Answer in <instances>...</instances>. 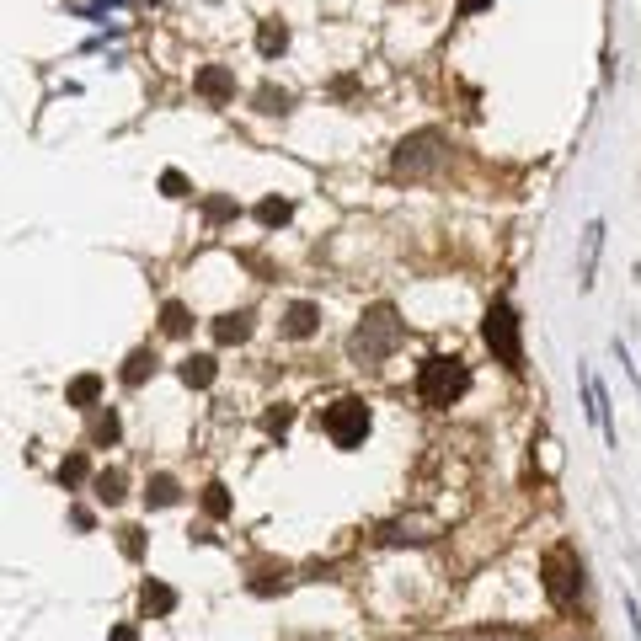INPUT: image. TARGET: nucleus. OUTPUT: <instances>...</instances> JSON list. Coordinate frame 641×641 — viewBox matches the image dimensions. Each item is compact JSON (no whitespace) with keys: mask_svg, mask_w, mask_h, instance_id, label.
<instances>
[{"mask_svg":"<svg viewBox=\"0 0 641 641\" xmlns=\"http://www.w3.org/2000/svg\"><path fill=\"white\" fill-rule=\"evenodd\" d=\"M401 337H406V321L396 316V305H369L348 337V358L353 364H385L401 348Z\"/></svg>","mask_w":641,"mask_h":641,"instance_id":"f257e3e1","label":"nucleus"},{"mask_svg":"<svg viewBox=\"0 0 641 641\" xmlns=\"http://www.w3.org/2000/svg\"><path fill=\"white\" fill-rule=\"evenodd\" d=\"M465 390H471V364L465 358H444V353H433V358H422V369H417V396L422 406H455Z\"/></svg>","mask_w":641,"mask_h":641,"instance_id":"f03ea898","label":"nucleus"},{"mask_svg":"<svg viewBox=\"0 0 641 641\" xmlns=\"http://www.w3.org/2000/svg\"><path fill=\"white\" fill-rule=\"evenodd\" d=\"M540 583H545V599H551L561 615H572L583 604V561H577L572 545H551L540 561Z\"/></svg>","mask_w":641,"mask_h":641,"instance_id":"7ed1b4c3","label":"nucleus"},{"mask_svg":"<svg viewBox=\"0 0 641 641\" xmlns=\"http://www.w3.org/2000/svg\"><path fill=\"white\" fill-rule=\"evenodd\" d=\"M444 155H449V139L439 129H417V134H406L396 145L390 171H396L401 182H422V177H433V171L444 166Z\"/></svg>","mask_w":641,"mask_h":641,"instance_id":"20e7f679","label":"nucleus"},{"mask_svg":"<svg viewBox=\"0 0 641 641\" xmlns=\"http://www.w3.org/2000/svg\"><path fill=\"white\" fill-rule=\"evenodd\" d=\"M321 433H326L337 449H358V444L369 439V401H364V396H337V401L321 412Z\"/></svg>","mask_w":641,"mask_h":641,"instance_id":"39448f33","label":"nucleus"},{"mask_svg":"<svg viewBox=\"0 0 641 641\" xmlns=\"http://www.w3.org/2000/svg\"><path fill=\"white\" fill-rule=\"evenodd\" d=\"M481 337H487V348L503 358L508 369H524V337H519V310L508 300H497L487 310V321H481Z\"/></svg>","mask_w":641,"mask_h":641,"instance_id":"423d86ee","label":"nucleus"},{"mask_svg":"<svg viewBox=\"0 0 641 641\" xmlns=\"http://www.w3.org/2000/svg\"><path fill=\"white\" fill-rule=\"evenodd\" d=\"M316 326H321V305L316 300H294L284 310V321H278V332L294 337V342H305V337H316Z\"/></svg>","mask_w":641,"mask_h":641,"instance_id":"0eeeda50","label":"nucleus"},{"mask_svg":"<svg viewBox=\"0 0 641 641\" xmlns=\"http://www.w3.org/2000/svg\"><path fill=\"white\" fill-rule=\"evenodd\" d=\"M193 91H198L203 102H230V97H236V75H230L225 65H203Z\"/></svg>","mask_w":641,"mask_h":641,"instance_id":"6e6552de","label":"nucleus"},{"mask_svg":"<svg viewBox=\"0 0 641 641\" xmlns=\"http://www.w3.org/2000/svg\"><path fill=\"white\" fill-rule=\"evenodd\" d=\"M177 374H182V385L209 390V385H214V374H220V369H214V358H209V353H187L182 364H177Z\"/></svg>","mask_w":641,"mask_h":641,"instance_id":"1a4fd4ad","label":"nucleus"},{"mask_svg":"<svg viewBox=\"0 0 641 641\" xmlns=\"http://www.w3.org/2000/svg\"><path fill=\"white\" fill-rule=\"evenodd\" d=\"M246 337H252V310H236V316L214 321V342H225V348L230 342H246Z\"/></svg>","mask_w":641,"mask_h":641,"instance_id":"9d476101","label":"nucleus"},{"mask_svg":"<svg viewBox=\"0 0 641 641\" xmlns=\"http://www.w3.org/2000/svg\"><path fill=\"white\" fill-rule=\"evenodd\" d=\"M139 604H145V615H171V609H177V593H171L166 583H155V577H150V583L139 588Z\"/></svg>","mask_w":641,"mask_h":641,"instance_id":"9b49d317","label":"nucleus"},{"mask_svg":"<svg viewBox=\"0 0 641 641\" xmlns=\"http://www.w3.org/2000/svg\"><path fill=\"white\" fill-rule=\"evenodd\" d=\"M91 487H97V503L118 508L123 497H129V492H123V487H129V476H123V471H97V481H91Z\"/></svg>","mask_w":641,"mask_h":641,"instance_id":"f8f14e48","label":"nucleus"},{"mask_svg":"<svg viewBox=\"0 0 641 641\" xmlns=\"http://www.w3.org/2000/svg\"><path fill=\"white\" fill-rule=\"evenodd\" d=\"M65 396H70V406H97L102 401V374H75Z\"/></svg>","mask_w":641,"mask_h":641,"instance_id":"ddd939ff","label":"nucleus"},{"mask_svg":"<svg viewBox=\"0 0 641 641\" xmlns=\"http://www.w3.org/2000/svg\"><path fill=\"white\" fill-rule=\"evenodd\" d=\"M177 497H182V487H177V476H150V487H145V503L150 508H171V503H177Z\"/></svg>","mask_w":641,"mask_h":641,"instance_id":"4468645a","label":"nucleus"},{"mask_svg":"<svg viewBox=\"0 0 641 641\" xmlns=\"http://www.w3.org/2000/svg\"><path fill=\"white\" fill-rule=\"evenodd\" d=\"M155 374V348H134L129 364H123V385H145Z\"/></svg>","mask_w":641,"mask_h":641,"instance_id":"2eb2a0df","label":"nucleus"},{"mask_svg":"<svg viewBox=\"0 0 641 641\" xmlns=\"http://www.w3.org/2000/svg\"><path fill=\"white\" fill-rule=\"evenodd\" d=\"M257 49L268 54V59L284 54V49H289V27H284V22H262V27H257Z\"/></svg>","mask_w":641,"mask_h":641,"instance_id":"dca6fc26","label":"nucleus"},{"mask_svg":"<svg viewBox=\"0 0 641 641\" xmlns=\"http://www.w3.org/2000/svg\"><path fill=\"white\" fill-rule=\"evenodd\" d=\"M257 220L268 225V230L289 225V220H294V203H289V198H262V203H257Z\"/></svg>","mask_w":641,"mask_h":641,"instance_id":"f3484780","label":"nucleus"},{"mask_svg":"<svg viewBox=\"0 0 641 641\" xmlns=\"http://www.w3.org/2000/svg\"><path fill=\"white\" fill-rule=\"evenodd\" d=\"M161 332H166V337H187V332H193V316H187V305H177V300L161 305Z\"/></svg>","mask_w":641,"mask_h":641,"instance_id":"a211bd4d","label":"nucleus"},{"mask_svg":"<svg viewBox=\"0 0 641 641\" xmlns=\"http://www.w3.org/2000/svg\"><path fill=\"white\" fill-rule=\"evenodd\" d=\"M203 513H209V519H230V492L220 487V481L203 487Z\"/></svg>","mask_w":641,"mask_h":641,"instance_id":"6ab92c4d","label":"nucleus"},{"mask_svg":"<svg viewBox=\"0 0 641 641\" xmlns=\"http://www.w3.org/2000/svg\"><path fill=\"white\" fill-rule=\"evenodd\" d=\"M289 107H294L289 91H278V86H262L257 91V113H289Z\"/></svg>","mask_w":641,"mask_h":641,"instance_id":"aec40b11","label":"nucleus"},{"mask_svg":"<svg viewBox=\"0 0 641 641\" xmlns=\"http://www.w3.org/2000/svg\"><path fill=\"white\" fill-rule=\"evenodd\" d=\"M599 246H604V225L593 220V225H588V252H583V284H593V262H599Z\"/></svg>","mask_w":641,"mask_h":641,"instance_id":"412c9836","label":"nucleus"},{"mask_svg":"<svg viewBox=\"0 0 641 641\" xmlns=\"http://www.w3.org/2000/svg\"><path fill=\"white\" fill-rule=\"evenodd\" d=\"M86 471H91V465H86V455H70L65 465H59V487H81V481H86Z\"/></svg>","mask_w":641,"mask_h":641,"instance_id":"4be33fe9","label":"nucleus"},{"mask_svg":"<svg viewBox=\"0 0 641 641\" xmlns=\"http://www.w3.org/2000/svg\"><path fill=\"white\" fill-rule=\"evenodd\" d=\"M118 433H123L118 428V412H102L97 428H91V439H97V444H118Z\"/></svg>","mask_w":641,"mask_h":641,"instance_id":"5701e85b","label":"nucleus"},{"mask_svg":"<svg viewBox=\"0 0 641 641\" xmlns=\"http://www.w3.org/2000/svg\"><path fill=\"white\" fill-rule=\"evenodd\" d=\"M289 422H294V412H289V406H273V412L262 417V428H268V433H284Z\"/></svg>","mask_w":641,"mask_h":641,"instance_id":"b1692460","label":"nucleus"},{"mask_svg":"<svg viewBox=\"0 0 641 641\" xmlns=\"http://www.w3.org/2000/svg\"><path fill=\"white\" fill-rule=\"evenodd\" d=\"M118 535H123V556H139V551H145V529H118Z\"/></svg>","mask_w":641,"mask_h":641,"instance_id":"393cba45","label":"nucleus"},{"mask_svg":"<svg viewBox=\"0 0 641 641\" xmlns=\"http://www.w3.org/2000/svg\"><path fill=\"white\" fill-rule=\"evenodd\" d=\"M161 187H166V198H187V177H182V171H166Z\"/></svg>","mask_w":641,"mask_h":641,"instance_id":"a878e982","label":"nucleus"},{"mask_svg":"<svg viewBox=\"0 0 641 641\" xmlns=\"http://www.w3.org/2000/svg\"><path fill=\"white\" fill-rule=\"evenodd\" d=\"M236 214V203H225V198H209V220H230Z\"/></svg>","mask_w":641,"mask_h":641,"instance_id":"bb28decb","label":"nucleus"},{"mask_svg":"<svg viewBox=\"0 0 641 641\" xmlns=\"http://www.w3.org/2000/svg\"><path fill=\"white\" fill-rule=\"evenodd\" d=\"M492 0H460V17H476V11H487Z\"/></svg>","mask_w":641,"mask_h":641,"instance_id":"cd10ccee","label":"nucleus"},{"mask_svg":"<svg viewBox=\"0 0 641 641\" xmlns=\"http://www.w3.org/2000/svg\"><path fill=\"white\" fill-rule=\"evenodd\" d=\"M113 641H134V625H118V631H113Z\"/></svg>","mask_w":641,"mask_h":641,"instance_id":"c85d7f7f","label":"nucleus"}]
</instances>
